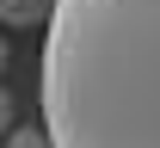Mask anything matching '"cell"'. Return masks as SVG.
Here are the masks:
<instances>
[{
	"label": "cell",
	"mask_w": 160,
	"mask_h": 148,
	"mask_svg": "<svg viewBox=\"0 0 160 148\" xmlns=\"http://www.w3.org/2000/svg\"><path fill=\"white\" fill-rule=\"evenodd\" d=\"M0 148H49V130H6Z\"/></svg>",
	"instance_id": "3957f363"
},
{
	"label": "cell",
	"mask_w": 160,
	"mask_h": 148,
	"mask_svg": "<svg viewBox=\"0 0 160 148\" xmlns=\"http://www.w3.org/2000/svg\"><path fill=\"white\" fill-rule=\"evenodd\" d=\"M49 148H160V0H62L43 25Z\"/></svg>",
	"instance_id": "6da1fadb"
},
{
	"label": "cell",
	"mask_w": 160,
	"mask_h": 148,
	"mask_svg": "<svg viewBox=\"0 0 160 148\" xmlns=\"http://www.w3.org/2000/svg\"><path fill=\"white\" fill-rule=\"evenodd\" d=\"M0 74H6V37H0Z\"/></svg>",
	"instance_id": "5b68a950"
},
{
	"label": "cell",
	"mask_w": 160,
	"mask_h": 148,
	"mask_svg": "<svg viewBox=\"0 0 160 148\" xmlns=\"http://www.w3.org/2000/svg\"><path fill=\"white\" fill-rule=\"evenodd\" d=\"M62 0H0V25L12 31H31V25H49Z\"/></svg>",
	"instance_id": "7a4b0ae2"
},
{
	"label": "cell",
	"mask_w": 160,
	"mask_h": 148,
	"mask_svg": "<svg viewBox=\"0 0 160 148\" xmlns=\"http://www.w3.org/2000/svg\"><path fill=\"white\" fill-rule=\"evenodd\" d=\"M6 130H12V93L0 86V142H6Z\"/></svg>",
	"instance_id": "277c9868"
}]
</instances>
